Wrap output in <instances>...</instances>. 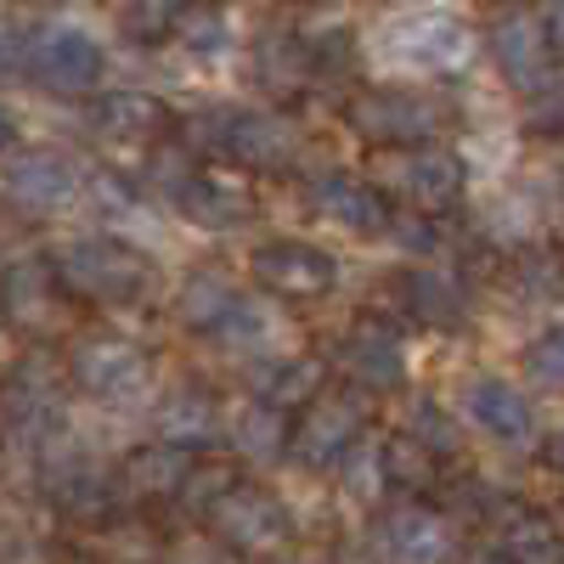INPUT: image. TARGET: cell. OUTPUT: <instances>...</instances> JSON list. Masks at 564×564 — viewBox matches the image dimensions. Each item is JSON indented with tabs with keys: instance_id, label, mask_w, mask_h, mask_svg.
Here are the masks:
<instances>
[{
	"instance_id": "cell-1",
	"label": "cell",
	"mask_w": 564,
	"mask_h": 564,
	"mask_svg": "<svg viewBox=\"0 0 564 564\" xmlns=\"http://www.w3.org/2000/svg\"><path fill=\"white\" fill-rule=\"evenodd\" d=\"M198 164L209 159L215 170L231 175H294L305 159V124L271 102H209L186 119L175 135Z\"/></svg>"
},
{
	"instance_id": "cell-2",
	"label": "cell",
	"mask_w": 564,
	"mask_h": 564,
	"mask_svg": "<svg viewBox=\"0 0 564 564\" xmlns=\"http://www.w3.org/2000/svg\"><path fill=\"white\" fill-rule=\"evenodd\" d=\"M361 52L384 85H435L480 57V29L452 7H401L361 34Z\"/></svg>"
},
{
	"instance_id": "cell-3",
	"label": "cell",
	"mask_w": 564,
	"mask_h": 564,
	"mask_svg": "<svg viewBox=\"0 0 564 564\" xmlns=\"http://www.w3.org/2000/svg\"><path fill=\"white\" fill-rule=\"evenodd\" d=\"M63 372H68V390L102 412H148L159 401L153 356L130 334H119V327H85V334H74Z\"/></svg>"
},
{
	"instance_id": "cell-4",
	"label": "cell",
	"mask_w": 564,
	"mask_h": 564,
	"mask_svg": "<svg viewBox=\"0 0 564 564\" xmlns=\"http://www.w3.org/2000/svg\"><path fill=\"white\" fill-rule=\"evenodd\" d=\"M508 181H491L475 198V238L497 254H525L547 243V231L564 220V170L531 164V170H502Z\"/></svg>"
},
{
	"instance_id": "cell-5",
	"label": "cell",
	"mask_w": 564,
	"mask_h": 564,
	"mask_svg": "<svg viewBox=\"0 0 564 564\" xmlns=\"http://www.w3.org/2000/svg\"><path fill=\"white\" fill-rule=\"evenodd\" d=\"M446 406L457 412L463 435H468V441H486L491 452L531 457V452H542V441H547L536 395H531L520 379L497 372V367H468V372H457V384L446 390Z\"/></svg>"
},
{
	"instance_id": "cell-6",
	"label": "cell",
	"mask_w": 564,
	"mask_h": 564,
	"mask_svg": "<svg viewBox=\"0 0 564 564\" xmlns=\"http://www.w3.org/2000/svg\"><path fill=\"white\" fill-rule=\"evenodd\" d=\"M68 372L63 361H52L45 350L23 356L7 384H0V417H7V452H18L29 468L40 463V452H52L68 430H74V401H68Z\"/></svg>"
},
{
	"instance_id": "cell-7",
	"label": "cell",
	"mask_w": 564,
	"mask_h": 564,
	"mask_svg": "<svg viewBox=\"0 0 564 564\" xmlns=\"http://www.w3.org/2000/svg\"><path fill=\"white\" fill-rule=\"evenodd\" d=\"M452 97L435 85H361L345 102V124L372 141L379 153H401V148H430L441 141V130H452Z\"/></svg>"
},
{
	"instance_id": "cell-8",
	"label": "cell",
	"mask_w": 564,
	"mask_h": 564,
	"mask_svg": "<svg viewBox=\"0 0 564 564\" xmlns=\"http://www.w3.org/2000/svg\"><path fill=\"white\" fill-rule=\"evenodd\" d=\"M45 260H52L57 289H63L68 300L102 305V311L135 305L141 294H148V282H153L148 254H135L130 243L108 238V231H79V238H63Z\"/></svg>"
},
{
	"instance_id": "cell-9",
	"label": "cell",
	"mask_w": 564,
	"mask_h": 564,
	"mask_svg": "<svg viewBox=\"0 0 564 564\" xmlns=\"http://www.w3.org/2000/svg\"><path fill=\"white\" fill-rule=\"evenodd\" d=\"M215 547H226L238 564H265V558H289L294 542H300V525H294V508L282 502L276 491L254 486V480H238L198 525Z\"/></svg>"
},
{
	"instance_id": "cell-10",
	"label": "cell",
	"mask_w": 564,
	"mask_h": 564,
	"mask_svg": "<svg viewBox=\"0 0 564 564\" xmlns=\"http://www.w3.org/2000/svg\"><path fill=\"white\" fill-rule=\"evenodd\" d=\"M34 486L63 520H85V525L90 520H113V508H119V463L102 446H90L79 430H68L52 452H40Z\"/></svg>"
},
{
	"instance_id": "cell-11",
	"label": "cell",
	"mask_w": 564,
	"mask_h": 564,
	"mask_svg": "<svg viewBox=\"0 0 564 564\" xmlns=\"http://www.w3.org/2000/svg\"><path fill=\"white\" fill-rule=\"evenodd\" d=\"M361 175L384 193V204L395 198L401 215H430V220L457 209L463 193H468V164H463L457 148H446V141L401 148V153H372V164Z\"/></svg>"
},
{
	"instance_id": "cell-12",
	"label": "cell",
	"mask_w": 564,
	"mask_h": 564,
	"mask_svg": "<svg viewBox=\"0 0 564 564\" xmlns=\"http://www.w3.org/2000/svg\"><path fill=\"white\" fill-rule=\"evenodd\" d=\"M108 79V40L68 12L34 18L29 29V85L52 97H102Z\"/></svg>"
},
{
	"instance_id": "cell-13",
	"label": "cell",
	"mask_w": 564,
	"mask_h": 564,
	"mask_svg": "<svg viewBox=\"0 0 564 564\" xmlns=\"http://www.w3.org/2000/svg\"><path fill=\"white\" fill-rule=\"evenodd\" d=\"M361 553L372 564H463V531L446 520L435 502L395 497L367 520Z\"/></svg>"
},
{
	"instance_id": "cell-14",
	"label": "cell",
	"mask_w": 564,
	"mask_h": 564,
	"mask_svg": "<svg viewBox=\"0 0 564 564\" xmlns=\"http://www.w3.org/2000/svg\"><path fill=\"white\" fill-rule=\"evenodd\" d=\"M372 435V412L367 395L345 390V384H327L311 406L294 412V430H289V463H300L305 475H334V468Z\"/></svg>"
},
{
	"instance_id": "cell-15",
	"label": "cell",
	"mask_w": 564,
	"mask_h": 564,
	"mask_svg": "<svg viewBox=\"0 0 564 564\" xmlns=\"http://www.w3.org/2000/svg\"><path fill=\"white\" fill-rule=\"evenodd\" d=\"M480 45H486L497 79H502L508 90H520L525 102L547 97V90L558 85V74H564L558 52H553L547 34H542L536 7H497V12L486 18V29H480Z\"/></svg>"
},
{
	"instance_id": "cell-16",
	"label": "cell",
	"mask_w": 564,
	"mask_h": 564,
	"mask_svg": "<svg viewBox=\"0 0 564 564\" xmlns=\"http://www.w3.org/2000/svg\"><path fill=\"white\" fill-rule=\"evenodd\" d=\"M327 372H339L345 390L356 395H401L406 390V339L390 316H356L339 327L334 356H327Z\"/></svg>"
},
{
	"instance_id": "cell-17",
	"label": "cell",
	"mask_w": 564,
	"mask_h": 564,
	"mask_svg": "<svg viewBox=\"0 0 564 564\" xmlns=\"http://www.w3.org/2000/svg\"><path fill=\"white\" fill-rule=\"evenodd\" d=\"M390 300L406 322L417 327H435V334H457V327L475 322L480 294H475V276H468L457 260H417L401 265L390 282Z\"/></svg>"
},
{
	"instance_id": "cell-18",
	"label": "cell",
	"mask_w": 564,
	"mask_h": 564,
	"mask_svg": "<svg viewBox=\"0 0 564 564\" xmlns=\"http://www.w3.org/2000/svg\"><path fill=\"white\" fill-rule=\"evenodd\" d=\"M249 276L260 282L265 294L276 300H327V294H339L345 289V265L334 249H322L311 238H265L249 249Z\"/></svg>"
},
{
	"instance_id": "cell-19",
	"label": "cell",
	"mask_w": 564,
	"mask_h": 564,
	"mask_svg": "<svg viewBox=\"0 0 564 564\" xmlns=\"http://www.w3.org/2000/svg\"><path fill=\"white\" fill-rule=\"evenodd\" d=\"M0 193L23 215H63L90 193V170L68 148H18L0 159Z\"/></svg>"
},
{
	"instance_id": "cell-20",
	"label": "cell",
	"mask_w": 564,
	"mask_h": 564,
	"mask_svg": "<svg viewBox=\"0 0 564 564\" xmlns=\"http://www.w3.org/2000/svg\"><path fill=\"white\" fill-rule=\"evenodd\" d=\"M300 198L311 209L316 226L339 231V238H356V243H379L390 231V204L384 193L372 186L361 170H322V175H305Z\"/></svg>"
},
{
	"instance_id": "cell-21",
	"label": "cell",
	"mask_w": 564,
	"mask_h": 564,
	"mask_svg": "<svg viewBox=\"0 0 564 564\" xmlns=\"http://www.w3.org/2000/svg\"><path fill=\"white\" fill-rule=\"evenodd\" d=\"M204 345H215L226 361H238V372H243V367H254V361H265V356L300 350V339H294L289 316H282L271 300L249 294V289H243V300L226 311V322L215 327V334H209Z\"/></svg>"
},
{
	"instance_id": "cell-22",
	"label": "cell",
	"mask_w": 564,
	"mask_h": 564,
	"mask_svg": "<svg viewBox=\"0 0 564 564\" xmlns=\"http://www.w3.org/2000/svg\"><path fill=\"white\" fill-rule=\"evenodd\" d=\"M220 417H226V401H215L198 384H181V390H159V401L148 406V430H153V446L198 457L204 446L220 441Z\"/></svg>"
},
{
	"instance_id": "cell-23",
	"label": "cell",
	"mask_w": 564,
	"mask_h": 564,
	"mask_svg": "<svg viewBox=\"0 0 564 564\" xmlns=\"http://www.w3.org/2000/svg\"><path fill=\"white\" fill-rule=\"evenodd\" d=\"M63 289H57V271L45 254H18L7 271H0V316L23 334H52L63 322Z\"/></svg>"
},
{
	"instance_id": "cell-24",
	"label": "cell",
	"mask_w": 564,
	"mask_h": 564,
	"mask_svg": "<svg viewBox=\"0 0 564 564\" xmlns=\"http://www.w3.org/2000/svg\"><path fill=\"white\" fill-rule=\"evenodd\" d=\"M170 209H175L186 226H198V231H238V226L254 220V186H249L243 175H231V170L204 164V170L170 198Z\"/></svg>"
},
{
	"instance_id": "cell-25",
	"label": "cell",
	"mask_w": 564,
	"mask_h": 564,
	"mask_svg": "<svg viewBox=\"0 0 564 564\" xmlns=\"http://www.w3.org/2000/svg\"><path fill=\"white\" fill-rule=\"evenodd\" d=\"M243 379V395L249 401H265V406H276V412H300V406H311L322 390H327V356H311V350H282V356H265V361H254V367H243L238 372Z\"/></svg>"
},
{
	"instance_id": "cell-26",
	"label": "cell",
	"mask_w": 564,
	"mask_h": 564,
	"mask_svg": "<svg viewBox=\"0 0 564 564\" xmlns=\"http://www.w3.org/2000/svg\"><path fill=\"white\" fill-rule=\"evenodd\" d=\"M90 130L113 148H159V141H170V108L153 90L113 85L90 102Z\"/></svg>"
},
{
	"instance_id": "cell-27",
	"label": "cell",
	"mask_w": 564,
	"mask_h": 564,
	"mask_svg": "<svg viewBox=\"0 0 564 564\" xmlns=\"http://www.w3.org/2000/svg\"><path fill=\"white\" fill-rule=\"evenodd\" d=\"M198 457L186 452H170V446H130L119 457V502L130 508H175L186 480H193Z\"/></svg>"
},
{
	"instance_id": "cell-28",
	"label": "cell",
	"mask_w": 564,
	"mask_h": 564,
	"mask_svg": "<svg viewBox=\"0 0 564 564\" xmlns=\"http://www.w3.org/2000/svg\"><path fill=\"white\" fill-rule=\"evenodd\" d=\"M289 430H294V417L289 412H276L265 401H226V417H220V446L231 452V463H243V468H271L289 457Z\"/></svg>"
},
{
	"instance_id": "cell-29",
	"label": "cell",
	"mask_w": 564,
	"mask_h": 564,
	"mask_svg": "<svg viewBox=\"0 0 564 564\" xmlns=\"http://www.w3.org/2000/svg\"><path fill=\"white\" fill-rule=\"evenodd\" d=\"M497 300H502V311H520V316L558 311L564 305V249L536 243L525 254H508L497 271Z\"/></svg>"
},
{
	"instance_id": "cell-30",
	"label": "cell",
	"mask_w": 564,
	"mask_h": 564,
	"mask_svg": "<svg viewBox=\"0 0 564 564\" xmlns=\"http://www.w3.org/2000/svg\"><path fill=\"white\" fill-rule=\"evenodd\" d=\"M249 74L254 85L271 97V108L282 97H300V90L316 85V45L305 29H282V34H260L249 45Z\"/></svg>"
},
{
	"instance_id": "cell-31",
	"label": "cell",
	"mask_w": 564,
	"mask_h": 564,
	"mask_svg": "<svg viewBox=\"0 0 564 564\" xmlns=\"http://www.w3.org/2000/svg\"><path fill=\"white\" fill-rule=\"evenodd\" d=\"M238 300H243V282L238 276L220 271V265H198V271H186L181 289H175V322L193 327L198 339H209Z\"/></svg>"
},
{
	"instance_id": "cell-32",
	"label": "cell",
	"mask_w": 564,
	"mask_h": 564,
	"mask_svg": "<svg viewBox=\"0 0 564 564\" xmlns=\"http://www.w3.org/2000/svg\"><path fill=\"white\" fill-rule=\"evenodd\" d=\"M491 547H502L513 564H564V531L553 525V513L508 502L502 520L491 525Z\"/></svg>"
},
{
	"instance_id": "cell-33",
	"label": "cell",
	"mask_w": 564,
	"mask_h": 564,
	"mask_svg": "<svg viewBox=\"0 0 564 564\" xmlns=\"http://www.w3.org/2000/svg\"><path fill=\"white\" fill-rule=\"evenodd\" d=\"M334 486H339V502L361 508L367 520L379 508L395 502V486H390V457H384V435H367L339 468H334Z\"/></svg>"
},
{
	"instance_id": "cell-34",
	"label": "cell",
	"mask_w": 564,
	"mask_h": 564,
	"mask_svg": "<svg viewBox=\"0 0 564 564\" xmlns=\"http://www.w3.org/2000/svg\"><path fill=\"white\" fill-rule=\"evenodd\" d=\"M395 435H406L412 446H423L441 468L468 452V435H463L457 412H452L446 401H435V395H412V401L401 406V430H395Z\"/></svg>"
},
{
	"instance_id": "cell-35",
	"label": "cell",
	"mask_w": 564,
	"mask_h": 564,
	"mask_svg": "<svg viewBox=\"0 0 564 564\" xmlns=\"http://www.w3.org/2000/svg\"><path fill=\"white\" fill-rule=\"evenodd\" d=\"M175 45L193 63H226L231 52H238V29H231V12H209V7H186V18H181V34H175Z\"/></svg>"
},
{
	"instance_id": "cell-36",
	"label": "cell",
	"mask_w": 564,
	"mask_h": 564,
	"mask_svg": "<svg viewBox=\"0 0 564 564\" xmlns=\"http://www.w3.org/2000/svg\"><path fill=\"white\" fill-rule=\"evenodd\" d=\"M520 367H525L531 390H542V395H564V322L536 327V334L520 345Z\"/></svg>"
},
{
	"instance_id": "cell-37",
	"label": "cell",
	"mask_w": 564,
	"mask_h": 564,
	"mask_svg": "<svg viewBox=\"0 0 564 564\" xmlns=\"http://www.w3.org/2000/svg\"><path fill=\"white\" fill-rule=\"evenodd\" d=\"M384 457H390V486L395 491H441V480H446V468L423 446H412L406 435H384Z\"/></svg>"
},
{
	"instance_id": "cell-38",
	"label": "cell",
	"mask_w": 564,
	"mask_h": 564,
	"mask_svg": "<svg viewBox=\"0 0 564 564\" xmlns=\"http://www.w3.org/2000/svg\"><path fill=\"white\" fill-rule=\"evenodd\" d=\"M384 243H395L401 254H406V265H417V260H452L446 249V226L441 220H430V215H390V231H384Z\"/></svg>"
},
{
	"instance_id": "cell-39",
	"label": "cell",
	"mask_w": 564,
	"mask_h": 564,
	"mask_svg": "<svg viewBox=\"0 0 564 564\" xmlns=\"http://www.w3.org/2000/svg\"><path fill=\"white\" fill-rule=\"evenodd\" d=\"M231 486H238V468H231V463H209V468L198 463V468H193V480H186V491H181V502H175V508H181V513H193V520L204 525V513H209V508H215V502H220V497H226Z\"/></svg>"
},
{
	"instance_id": "cell-40",
	"label": "cell",
	"mask_w": 564,
	"mask_h": 564,
	"mask_svg": "<svg viewBox=\"0 0 564 564\" xmlns=\"http://www.w3.org/2000/svg\"><path fill=\"white\" fill-rule=\"evenodd\" d=\"M181 18L186 7H119V29L135 45H170L181 34Z\"/></svg>"
},
{
	"instance_id": "cell-41",
	"label": "cell",
	"mask_w": 564,
	"mask_h": 564,
	"mask_svg": "<svg viewBox=\"0 0 564 564\" xmlns=\"http://www.w3.org/2000/svg\"><path fill=\"white\" fill-rule=\"evenodd\" d=\"M29 29L34 18L0 12V85H29Z\"/></svg>"
},
{
	"instance_id": "cell-42",
	"label": "cell",
	"mask_w": 564,
	"mask_h": 564,
	"mask_svg": "<svg viewBox=\"0 0 564 564\" xmlns=\"http://www.w3.org/2000/svg\"><path fill=\"white\" fill-rule=\"evenodd\" d=\"M159 564H238L226 547H215L204 531H186V536H175V542H164V553H159Z\"/></svg>"
},
{
	"instance_id": "cell-43",
	"label": "cell",
	"mask_w": 564,
	"mask_h": 564,
	"mask_svg": "<svg viewBox=\"0 0 564 564\" xmlns=\"http://www.w3.org/2000/svg\"><path fill=\"white\" fill-rule=\"evenodd\" d=\"M0 564H52V553L29 531H0Z\"/></svg>"
},
{
	"instance_id": "cell-44",
	"label": "cell",
	"mask_w": 564,
	"mask_h": 564,
	"mask_svg": "<svg viewBox=\"0 0 564 564\" xmlns=\"http://www.w3.org/2000/svg\"><path fill=\"white\" fill-rule=\"evenodd\" d=\"M536 18H542V34H547V45L558 52V63H564V7H536Z\"/></svg>"
},
{
	"instance_id": "cell-45",
	"label": "cell",
	"mask_w": 564,
	"mask_h": 564,
	"mask_svg": "<svg viewBox=\"0 0 564 564\" xmlns=\"http://www.w3.org/2000/svg\"><path fill=\"white\" fill-rule=\"evenodd\" d=\"M18 153V113L0 102V159H12Z\"/></svg>"
},
{
	"instance_id": "cell-46",
	"label": "cell",
	"mask_w": 564,
	"mask_h": 564,
	"mask_svg": "<svg viewBox=\"0 0 564 564\" xmlns=\"http://www.w3.org/2000/svg\"><path fill=\"white\" fill-rule=\"evenodd\" d=\"M542 463H547V468H553V475L564 480V430H553V435L542 441Z\"/></svg>"
},
{
	"instance_id": "cell-47",
	"label": "cell",
	"mask_w": 564,
	"mask_h": 564,
	"mask_svg": "<svg viewBox=\"0 0 564 564\" xmlns=\"http://www.w3.org/2000/svg\"><path fill=\"white\" fill-rule=\"evenodd\" d=\"M276 564H334V553H327V547H311V542H300L289 558H276Z\"/></svg>"
},
{
	"instance_id": "cell-48",
	"label": "cell",
	"mask_w": 564,
	"mask_h": 564,
	"mask_svg": "<svg viewBox=\"0 0 564 564\" xmlns=\"http://www.w3.org/2000/svg\"><path fill=\"white\" fill-rule=\"evenodd\" d=\"M463 564H513L502 547H480V553H463Z\"/></svg>"
},
{
	"instance_id": "cell-49",
	"label": "cell",
	"mask_w": 564,
	"mask_h": 564,
	"mask_svg": "<svg viewBox=\"0 0 564 564\" xmlns=\"http://www.w3.org/2000/svg\"><path fill=\"white\" fill-rule=\"evenodd\" d=\"M334 564H372V558H367L361 547H350V553H334Z\"/></svg>"
},
{
	"instance_id": "cell-50",
	"label": "cell",
	"mask_w": 564,
	"mask_h": 564,
	"mask_svg": "<svg viewBox=\"0 0 564 564\" xmlns=\"http://www.w3.org/2000/svg\"><path fill=\"white\" fill-rule=\"evenodd\" d=\"M553 525H558V531H564V502H558V508H553Z\"/></svg>"
},
{
	"instance_id": "cell-51",
	"label": "cell",
	"mask_w": 564,
	"mask_h": 564,
	"mask_svg": "<svg viewBox=\"0 0 564 564\" xmlns=\"http://www.w3.org/2000/svg\"><path fill=\"white\" fill-rule=\"evenodd\" d=\"M79 564H90V558H79Z\"/></svg>"
}]
</instances>
